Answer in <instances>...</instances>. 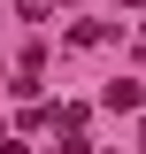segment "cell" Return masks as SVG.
Returning a JSON list of instances; mask_svg holds the SVG:
<instances>
[{"label":"cell","mask_w":146,"mask_h":154,"mask_svg":"<svg viewBox=\"0 0 146 154\" xmlns=\"http://www.w3.org/2000/svg\"><path fill=\"white\" fill-rule=\"evenodd\" d=\"M16 8H23V23H46L54 16V0H16Z\"/></svg>","instance_id":"7a4b0ae2"},{"label":"cell","mask_w":146,"mask_h":154,"mask_svg":"<svg viewBox=\"0 0 146 154\" xmlns=\"http://www.w3.org/2000/svg\"><path fill=\"white\" fill-rule=\"evenodd\" d=\"M0 154H31V146H23V139H0Z\"/></svg>","instance_id":"3957f363"},{"label":"cell","mask_w":146,"mask_h":154,"mask_svg":"<svg viewBox=\"0 0 146 154\" xmlns=\"http://www.w3.org/2000/svg\"><path fill=\"white\" fill-rule=\"evenodd\" d=\"M123 8H146V0H123Z\"/></svg>","instance_id":"277c9868"},{"label":"cell","mask_w":146,"mask_h":154,"mask_svg":"<svg viewBox=\"0 0 146 154\" xmlns=\"http://www.w3.org/2000/svg\"><path fill=\"white\" fill-rule=\"evenodd\" d=\"M138 93H146V85H131V77H123V85H108L100 100H108V108H138Z\"/></svg>","instance_id":"6da1fadb"}]
</instances>
